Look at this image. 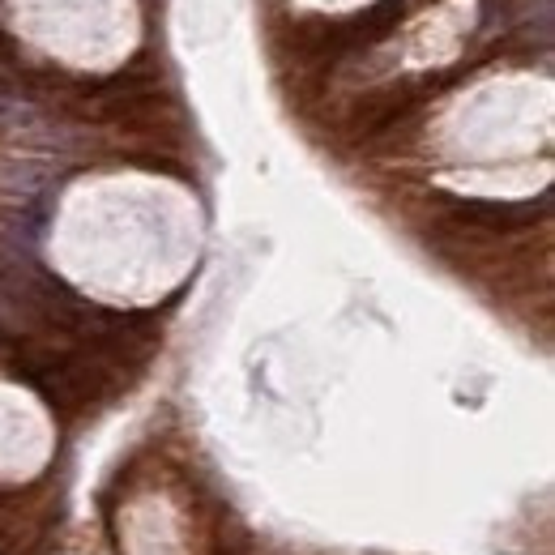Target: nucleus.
I'll list each match as a JSON object with an SVG mask.
<instances>
[{
  "label": "nucleus",
  "mask_w": 555,
  "mask_h": 555,
  "mask_svg": "<svg viewBox=\"0 0 555 555\" xmlns=\"http://www.w3.org/2000/svg\"><path fill=\"white\" fill-rule=\"evenodd\" d=\"M444 201V227L462 231V235H513L534 227L547 214L551 197L543 201H483V197H440Z\"/></svg>",
  "instance_id": "obj_1"
},
{
  "label": "nucleus",
  "mask_w": 555,
  "mask_h": 555,
  "mask_svg": "<svg viewBox=\"0 0 555 555\" xmlns=\"http://www.w3.org/2000/svg\"><path fill=\"white\" fill-rule=\"evenodd\" d=\"M440 77H406V82L398 86H389V90H376L368 94L359 107H355V137H380V133H389L398 120H406L410 111H415L427 94L436 90Z\"/></svg>",
  "instance_id": "obj_2"
}]
</instances>
